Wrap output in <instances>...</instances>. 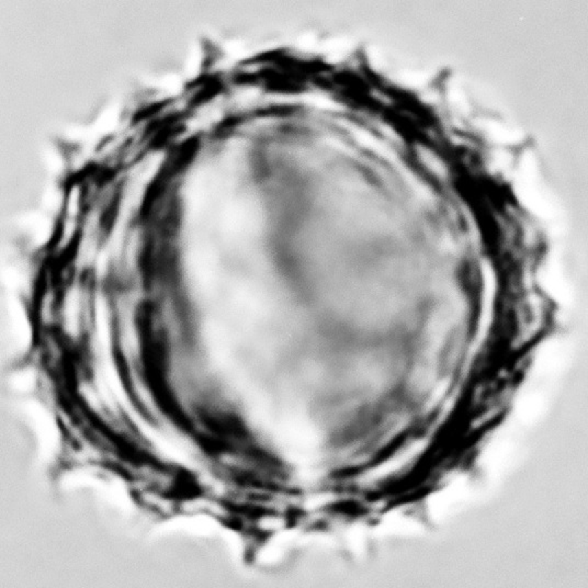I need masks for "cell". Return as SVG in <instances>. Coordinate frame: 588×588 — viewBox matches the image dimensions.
<instances>
[{"instance_id": "obj_1", "label": "cell", "mask_w": 588, "mask_h": 588, "mask_svg": "<svg viewBox=\"0 0 588 588\" xmlns=\"http://www.w3.org/2000/svg\"><path fill=\"white\" fill-rule=\"evenodd\" d=\"M9 321L12 334L20 343H27L30 337V324L23 306L16 299H10L8 302Z\"/></svg>"}, {"instance_id": "obj_2", "label": "cell", "mask_w": 588, "mask_h": 588, "mask_svg": "<svg viewBox=\"0 0 588 588\" xmlns=\"http://www.w3.org/2000/svg\"><path fill=\"white\" fill-rule=\"evenodd\" d=\"M95 319H96L97 330H98L100 341H102V344H107L108 341H109L110 330H109V317H108L107 306H106L105 301L102 300V299H98L96 301Z\"/></svg>"}]
</instances>
